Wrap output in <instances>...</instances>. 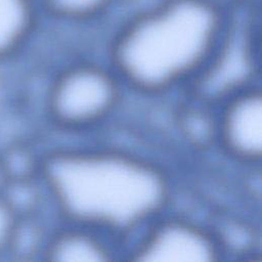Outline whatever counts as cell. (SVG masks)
I'll return each mask as SVG.
<instances>
[{"instance_id":"obj_1","label":"cell","mask_w":262,"mask_h":262,"mask_svg":"<svg viewBox=\"0 0 262 262\" xmlns=\"http://www.w3.org/2000/svg\"><path fill=\"white\" fill-rule=\"evenodd\" d=\"M38 176L64 222L111 237L141 230L171 198L170 180L159 165L116 148L51 150L41 157Z\"/></svg>"},{"instance_id":"obj_2","label":"cell","mask_w":262,"mask_h":262,"mask_svg":"<svg viewBox=\"0 0 262 262\" xmlns=\"http://www.w3.org/2000/svg\"><path fill=\"white\" fill-rule=\"evenodd\" d=\"M230 29L229 12L218 0H159L117 30L110 64L125 87L165 94L198 81Z\"/></svg>"},{"instance_id":"obj_3","label":"cell","mask_w":262,"mask_h":262,"mask_svg":"<svg viewBox=\"0 0 262 262\" xmlns=\"http://www.w3.org/2000/svg\"><path fill=\"white\" fill-rule=\"evenodd\" d=\"M123 87L111 64L72 62L50 82L45 98L47 117L55 127L69 132L95 128L118 108Z\"/></svg>"},{"instance_id":"obj_4","label":"cell","mask_w":262,"mask_h":262,"mask_svg":"<svg viewBox=\"0 0 262 262\" xmlns=\"http://www.w3.org/2000/svg\"><path fill=\"white\" fill-rule=\"evenodd\" d=\"M129 255L140 262H215L221 259L223 246L203 224L163 213L141 229Z\"/></svg>"},{"instance_id":"obj_5","label":"cell","mask_w":262,"mask_h":262,"mask_svg":"<svg viewBox=\"0 0 262 262\" xmlns=\"http://www.w3.org/2000/svg\"><path fill=\"white\" fill-rule=\"evenodd\" d=\"M215 137L232 160L253 166L262 155V95L254 84L222 98L216 116Z\"/></svg>"},{"instance_id":"obj_6","label":"cell","mask_w":262,"mask_h":262,"mask_svg":"<svg viewBox=\"0 0 262 262\" xmlns=\"http://www.w3.org/2000/svg\"><path fill=\"white\" fill-rule=\"evenodd\" d=\"M47 237L42 256L55 262H106L115 259L110 235L88 226L68 223Z\"/></svg>"},{"instance_id":"obj_7","label":"cell","mask_w":262,"mask_h":262,"mask_svg":"<svg viewBox=\"0 0 262 262\" xmlns=\"http://www.w3.org/2000/svg\"><path fill=\"white\" fill-rule=\"evenodd\" d=\"M42 18L39 0H0V61H12L29 47Z\"/></svg>"},{"instance_id":"obj_8","label":"cell","mask_w":262,"mask_h":262,"mask_svg":"<svg viewBox=\"0 0 262 262\" xmlns=\"http://www.w3.org/2000/svg\"><path fill=\"white\" fill-rule=\"evenodd\" d=\"M119 0H39L43 17L67 24H86L102 17Z\"/></svg>"},{"instance_id":"obj_9","label":"cell","mask_w":262,"mask_h":262,"mask_svg":"<svg viewBox=\"0 0 262 262\" xmlns=\"http://www.w3.org/2000/svg\"><path fill=\"white\" fill-rule=\"evenodd\" d=\"M42 231L34 214L19 216L6 256L26 260L34 254L42 255L49 235H44Z\"/></svg>"},{"instance_id":"obj_10","label":"cell","mask_w":262,"mask_h":262,"mask_svg":"<svg viewBox=\"0 0 262 262\" xmlns=\"http://www.w3.org/2000/svg\"><path fill=\"white\" fill-rule=\"evenodd\" d=\"M18 217V214L0 190V257L7 254Z\"/></svg>"},{"instance_id":"obj_11","label":"cell","mask_w":262,"mask_h":262,"mask_svg":"<svg viewBox=\"0 0 262 262\" xmlns=\"http://www.w3.org/2000/svg\"><path fill=\"white\" fill-rule=\"evenodd\" d=\"M10 61H0V107L5 103L8 92V78L6 73V66Z\"/></svg>"}]
</instances>
